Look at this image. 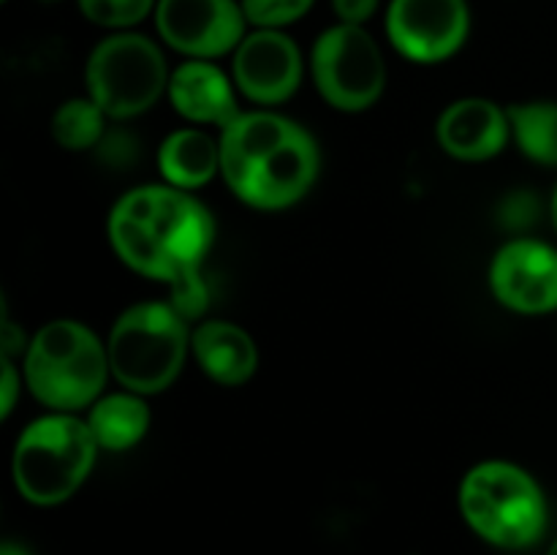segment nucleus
<instances>
[{
    "label": "nucleus",
    "mask_w": 557,
    "mask_h": 555,
    "mask_svg": "<svg viewBox=\"0 0 557 555\" xmlns=\"http://www.w3.org/2000/svg\"><path fill=\"white\" fill-rule=\"evenodd\" d=\"M539 215V205L531 194H515L500 205V221L509 229H528Z\"/></svg>",
    "instance_id": "nucleus-23"
},
{
    "label": "nucleus",
    "mask_w": 557,
    "mask_h": 555,
    "mask_svg": "<svg viewBox=\"0 0 557 555\" xmlns=\"http://www.w3.org/2000/svg\"><path fill=\"white\" fill-rule=\"evenodd\" d=\"M386 38L413 63H441L462 49L471 33L468 0H392Z\"/></svg>",
    "instance_id": "nucleus-9"
},
{
    "label": "nucleus",
    "mask_w": 557,
    "mask_h": 555,
    "mask_svg": "<svg viewBox=\"0 0 557 555\" xmlns=\"http://www.w3.org/2000/svg\"><path fill=\"white\" fill-rule=\"evenodd\" d=\"M158 169L174 188H201L221 172V141L199 128L174 131L158 150Z\"/></svg>",
    "instance_id": "nucleus-16"
},
{
    "label": "nucleus",
    "mask_w": 557,
    "mask_h": 555,
    "mask_svg": "<svg viewBox=\"0 0 557 555\" xmlns=\"http://www.w3.org/2000/svg\"><path fill=\"white\" fill-rule=\"evenodd\" d=\"M321 156L313 136L275 112H239L221 128V174L256 210H286L308 196Z\"/></svg>",
    "instance_id": "nucleus-2"
},
{
    "label": "nucleus",
    "mask_w": 557,
    "mask_h": 555,
    "mask_svg": "<svg viewBox=\"0 0 557 555\" xmlns=\"http://www.w3.org/2000/svg\"><path fill=\"white\" fill-rule=\"evenodd\" d=\"M169 288H172L169 305H172L185 321H196L205 316L207 305H210V288H207L201 272H190V275L169 283Z\"/></svg>",
    "instance_id": "nucleus-22"
},
{
    "label": "nucleus",
    "mask_w": 557,
    "mask_h": 555,
    "mask_svg": "<svg viewBox=\"0 0 557 555\" xmlns=\"http://www.w3.org/2000/svg\"><path fill=\"white\" fill-rule=\"evenodd\" d=\"M109 243L125 267L174 283L199 272L215 243L210 210L174 185H139L109 212Z\"/></svg>",
    "instance_id": "nucleus-1"
},
{
    "label": "nucleus",
    "mask_w": 557,
    "mask_h": 555,
    "mask_svg": "<svg viewBox=\"0 0 557 555\" xmlns=\"http://www.w3.org/2000/svg\"><path fill=\"white\" fill-rule=\"evenodd\" d=\"M41 3H47V5H52V3H60V0H41Z\"/></svg>",
    "instance_id": "nucleus-29"
},
{
    "label": "nucleus",
    "mask_w": 557,
    "mask_h": 555,
    "mask_svg": "<svg viewBox=\"0 0 557 555\" xmlns=\"http://www.w3.org/2000/svg\"><path fill=\"white\" fill-rule=\"evenodd\" d=\"M468 528L498 550H528L547 531V498L525 468L484 460L462 477L457 495Z\"/></svg>",
    "instance_id": "nucleus-4"
},
{
    "label": "nucleus",
    "mask_w": 557,
    "mask_h": 555,
    "mask_svg": "<svg viewBox=\"0 0 557 555\" xmlns=\"http://www.w3.org/2000/svg\"><path fill=\"white\" fill-rule=\"evenodd\" d=\"M549 212H553V223H555V229H557V188H555V194H553V205H549Z\"/></svg>",
    "instance_id": "nucleus-27"
},
{
    "label": "nucleus",
    "mask_w": 557,
    "mask_h": 555,
    "mask_svg": "<svg viewBox=\"0 0 557 555\" xmlns=\"http://www.w3.org/2000/svg\"><path fill=\"white\" fill-rule=\"evenodd\" d=\"M511 123V139L531 161L557 166V103L531 101L506 109Z\"/></svg>",
    "instance_id": "nucleus-18"
},
{
    "label": "nucleus",
    "mask_w": 557,
    "mask_h": 555,
    "mask_svg": "<svg viewBox=\"0 0 557 555\" xmlns=\"http://www.w3.org/2000/svg\"><path fill=\"white\" fill-rule=\"evenodd\" d=\"M103 123H107V112L87 98H71L63 101L52 114V136L63 150L82 152L90 147L101 145Z\"/></svg>",
    "instance_id": "nucleus-19"
},
{
    "label": "nucleus",
    "mask_w": 557,
    "mask_h": 555,
    "mask_svg": "<svg viewBox=\"0 0 557 555\" xmlns=\"http://www.w3.org/2000/svg\"><path fill=\"white\" fill-rule=\"evenodd\" d=\"M381 0H332V11L346 25H362L370 22L379 11Z\"/></svg>",
    "instance_id": "nucleus-24"
},
{
    "label": "nucleus",
    "mask_w": 557,
    "mask_h": 555,
    "mask_svg": "<svg viewBox=\"0 0 557 555\" xmlns=\"http://www.w3.org/2000/svg\"><path fill=\"white\" fill-rule=\"evenodd\" d=\"M490 288L504 308L517 313H553L557 310V250L542 239H511L490 264Z\"/></svg>",
    "instance_id": "nucleus-12"
},
{
    "label": "nucleus",
    "mask_w": 557,
    "mask_h": 555,
    "mask_svg": "<svg viewBox=\"0 0 557 555\" xmlns=\"http://www.w3.org/2000/svg\"><path fill=\"white\" fill-rule=\"evenodd\" d=\"M190 348H194L199 368L215 384L239 386L259 368V351H256L253 337L232 321H201L190 332Z\"/></svg>",
    "instance_id": "nucleus-15"
},
{
    "label": "nucleus",
    "mask_w": 557,
    "mask_h": 555,
    "mask_svg": "<svg viewBox=\"0 0 557 555\" xmlns=\"http://www.w3.org/2000/svg\"><path fill=\"white\" fill-rule=\"evenodd\" d=\"M0 395H3V403H0V417H9L14 411L16 395H20V373H16L11 357H3V379H0Z\"/></svg>",
    "instance_id": "nucleus-25"
},
{
    "label": "nucleus",
    "mask_w": 557,
    "mask_h": 555,
    "mask_svg": "<svg viewBox=\"0 0 557 555\" xmlns=\"http://www.w3.org/2000/svg\"><path fill=\"white\" fill-rule=\"evenodd\" d=\"M243 14L250 27H264V30H283L310 14L315 0H239Z\"/></svg>",
    "instance_id": "nucleus-21"
},
{
    "label": "nucleus",
    "mask_w": 557,
    "mask_h": 555,
    "mask_svg": "<svg viewBox=\"0 0 557 555\" xmlns=\"http://www.w3.org/2000/svg\"><path fill=\"white\" fill-rule=\"evenodd\" d=\"M435 134L457 161H487L511 139L509 112L490 98H460L444 109Z\"/></svg>",
    "instance_id": "nucleus-13"
},
{
    "label": "nucleus",
    "mask_w": 557,
    "mask_h": 555,
    "mask_svg": "<svg viewBox=\"0 0 557 555\" xmlns=\"http://www.w3.org/2000/svg\"><path fill=\"white\" fill-rule=\"evenodd\" d=\"M310 71L321 98L341 112H364L386 87L384 52L362 25L326 27L313 44Z\"/></svg>",
    "instance_id": "nucleus-8"
},
{
    "label": "nucleus",
    "mask_w": 557,
    "mask_h": 555,
    "mask_svg": "<svg viewBox=\"0 0 557 555\" xmlns=\"http://www.w3.org/2000/svg\"><path fill=\"white\" fill-rule=\"evenodd\" d=\"M0 555H30L27 553L22 544H14V542H3V547H0Z\"/></svg>",
    "instance_id": "nucleus-26"
},
{
    "label": "nucleus",
    "mask_w": 557,
    "mask_h": 555,
    "mask_svg": "<svg viewBox=\"0 0 557 555\" xmlns=\"http://www.w3.org/2000/svg\"><path fill=\"white\" fill-rule=\"evenodd\" d=\"M169 101L188 123L226 128L239 118L237 85L212 60H185L169 76Z\"/></svg>",
    "instance_id": "nucleus-14"
},
{
    "label": "nucleus",
    "mask_w": 557,
    "mask_h": 555,
    "mask_svg": "<svg viewBox=\"0 0 557 555\" xmlns=\"http://www.w3.org/2000/svg\"><path fill=\"white\" fill-rule=\"evenodd\" d=\"M232 79L248 101L277 107L302 82V52L283 30L253 27L232 52Z\"/></svg>",
    "instance_id": "nucleus-11"
},
{
    "label": "nucleus",
    "mask_w": 557,
    "mask_h": 555,
    "mask_svg": "<svg viewBox=\"0 0 557 555\" xmlns=\"http://www.w3.org/2000/svg\"><path fill=\"white\" fill-rule=\"evenodd\" d=\"M76 5L87 22L120 33L156 14L158 0H76Z\"/></svg>",
    "instance_id": "nucleus-20"
},
{
    "label": "nucleus",
    "mask_w": 557,
    "mask_h": 555,
    "mask_svg": "<svg viewBox=\"0 0 557 555\" xmlns=\"http://www.w3.org/2000/svg\"><path fill=\"white\" fill-rule=\"evenodd\" d=\"M96 457L98 444L87 419L54 411L22 430L11 457V477L25 501L58 506L85 484Z\"/></svg>",
    "instance_id": "nucleus-5"
},
{
    "label": "nucleus",
    "mask_w": 557,
    "mask_h": 555,
    "mask_svg": "<svg viewBox=\"0 0 557 555\" xmlns=\"http://www.w3.org/2000/svg\"><path fill=\"white\" fill-rule=\"evenodd\" d=\"M25 384L52 411L74 414L101 397L109 368L107 343L74 319H54L25 348Z\"/></svg>",
    "instance_id": "nucleus-3"
},
{
    "label": "nucleus",
    "mask_w": 557,
    "mask_h": 555,
    "mask_svg": "<svg viewBox=\"0 0 557 555\" xmlns=\"http://www.w3.org/2000/svg\"><path fill=\"white\" fill-rule=\"evenodd\" d=\"M547 555H557V539L553 544H549V550H547Z\"/></svg>",
    "instance_id": "nucleus-28"
},
{
    "label": "nucleus",
    "mask_w": 557,
    "mask_h": 555,
    "mask_svg": "<svg viewBox=\"0 0 557 555\" xmlns=\"http://www.w3.org/2000/svg\"><path fill=\"white\" fill-rule=\"evenodd\" d=\"M87 424L98 449L125 452L139 444L150 430V408L145 395L136 392H112L98 397L87 414Z\"/></svg>",
    "instance_id": "nucleus-17"
},
{
    "label": "nucleus",
    "mask_w": 557,
    "mask_h": 555,
    "mask_svg": "<svg viewBox=\"0 0 557 555\" xmlns=\"http://www.w3.org/2000/svg\"><path fill=\"white\" fill-rule=\"evenodd\" d=\"M169 65L152 38L120 30L96 44L85 65L87 96L112 120H128L156 107L169 90Z\"/></svg>",
    "instance_id": "nucleus-7"
},
{
    "label": "nucleus",
    "mask_w": 557,
    "mask_h": 555,
    "mask_svg": "<svg viewBox=\"0 0 557 555\" xmlns=\"http://www.w3.org/2000/svg\"><path fill=\"white\" fill-rule=\"evenodd\" d=\"M114 381L136 395H158L177 379L190 348L188 321L169 303H139L120 313L109 332Z\"/></svg>",
    "instance_id": "nucleus-6"
},
{
    "label": "nucleus",
    "mask_w": 557,
    "mask_h": 555,
    "mask_svg": "<svg viewBox=\"0 0 557 555\" xmlns=\"http://www.w3.org/2000/svg\"><path fill=\"white\" fill-rule=\"evenodd\" d=\"M158 36L190 60H215L234 52L248 36L239 0H158Z\"/></svg>",
    "instance_id": "nucleus-10"
}]
</instances>
